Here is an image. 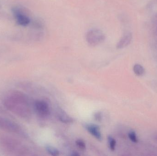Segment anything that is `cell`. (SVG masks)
I'll return each instance as SVG.
<instances>
[{"label":"cell","mask_w":157,"mask_h":156,"mask_svg":"<svg viewBox=\"0 0 157 156\" xmlns=\"http://www.w3.org/2000/svg\"><path fill=\"white\" fill-rule=\"evenodd\" d=\"M3 101L5 107L17 116L28 119L31 115L27 97L22 92L18 91L10 92L5 96Z\"/></svg>","instance_id":"1"},{"label":"cell","mask_w":157,"mask_h":156,"mask_svg":"<svg viewBox=\"0 0 157 156\" xmlns=\"http://www.w3.org/2000/svg\"><path fill=\"white\" fill-rule=\"evenodd\" d=\"M0 149L8 155H25L26 147L20 141L8 136H0Z\"/></svg>","instance_id":"2"},{"label":"cell","mask_w":157,"mask_h":156,"mask_svg":"<svg viewBox=\"0 0 157 156\" xmlns=\"http://www.w3.org/2000/svg\"><path fill=\"white\" fill-rule=\"evenodd\" d=\"M0 129L8 132L25 136L24 131L14 122L0 115Z\"/></svg>","instance_id":"3"},{"label":"cell","mask_w":157,"mask_h":156,"mask_svg":"<svg viewBox=\"0 0 157 156\" xmlns=\"http://www.w3.org/2000/svg\"><path fill=\"white\" fill-rule=\"evenodd\" d=\"M105 40V35L100 30L92 29L87 33L86 40L90 45L95 46L101 44Z\"/></svg>","instance_id":"4"},{"label":"cell","mask_w":157,"mask_h":156,"mask_svg":"<svg viewBox=\"0 0 157 156\" xmlns=\"http://www.w3.org/2000/svg\"><path fill=\"white\" fill-rule=\"evenodd\" d=\"M12 12L18 25L22 26H26L29 24L30 22V18L21 8L18 7H14L12 9Z\"/></svg>","instance_id":"5"},{"label":"cell","mask_w":157,"mask_h":156,"mask_svg":"<svg viewBox=\"0 0 157 156\" xmlns=\"http://www.w3.org/2000/svg\"><path fill=\"white\" fill-rule=\"evenodd\" d=\"M35 109L39 116L45 117L49 114L50 109L47 102L42 100H37L35 103Z\"/></svg>","instance_id":"6"},{"label":"cell","mask_w":157,"mask_h":156,"mask_svg":"<svg viewBox=\"0 0 157 156\" xmlns=\"http://www.w3.org/2000/svg\"><path fill=\"white\" fill-rule=\"evenodd\" d=\"M85 127L88 132L97 140L101 142L102 141V135L98 126L96 125L88 124L86 125Z\"/></svg>","instance_id":"7"},{"label":"cell","mask_w":157,"mask_h":156,"mask_svg":"<svg viewBox=\"0 0 157 156\" xmlns=\"http://www.w3.org/2000/svg\"><path fill=\"white\" fill-rule=\"evenodd\" d=\"M132 38V35L131 33H128L123 36L117 45L118 49H123L130 45Z\"/></svg>","instance_id":"8"},{"label":"cell","mask_w":157,"mask_h":156,"mask_svg":"<svg viewBox=\"0 0 157 156\" xmlns=\"http://www.w3.org/2000/svg\"><path fill=\"white\" fill-rule=\"evenodd\" d=\"M58 117L60 121L65 123H71L73 122V119L63 111H60L59 112Z\"/></svg>","instance_id":"9"},{"label":"cell","mask_w":157,"mask_h":156,"mask_svg":"<svg viewBox=\"0 0 157 156\" xmlns=\"http://www.w3.org/2000/svg\"><path fill=\"white\" fill-rule=\"evenodd\" d=\"M133 71L135 74L138 76H143L145 73V69L142 65L136 64L133 67Z\"/></svg>","instance_id":"10"},{"label":"cell","mask_w":157,"mask_h":156,"mask_svg":"<svg viewBox=\"0 0 157 156\" xmlns=\"http://www.w3.org/2000/svg\"><path fill=\"white\" fill-rule=\"evenodd\" d=\"M46 150L48 154L52 156H56L59 155V152L58 151V149L53 147L48 146L46 147Z\"/></svg>","instance_id":"11"},{"label":"cell","mask_w":157,"mask_h":156,"mask_svg":"<svg viewBox=\"0 0 157 156\" xmlns=\"http://www.w3.org/2000/svg\"><path fill=\"white\" fill-rule=\"evenodd\" d=\"M108 142H109V146L110 150L112 151H114L116 144V142L115 139L113 138L112 136H109V137H108Z\"/></svg>","instance_id":"12"},{"label":"cell","mask_w":157,"mask_h":156,"mask_svg":"<svg viewBox=\"0 0 157 156\" xmlns=\"http://www.w3.org/2000/svg\"><path fill=\"white\" fill-rule=\"evenodd\" d=\"M128 136H129V139L132 142L134 143H138V138H137L136 133L134 131H131L129 132V134H128Z\"/></svg>","instance_id":"13"},{"label":"cell","mask_w":157,"mask_h":156,"mask_svg":"<svg viewBox=\"0 0 157 156\" xmlns=\"http://www.w3.org/2000/svg\"><path fill=\"white\" fill-rule=\"evenodd\" d=\"M76 144L78 148H80L81 150H85L86 148V145L85 142L82 140H77L76 141Z\"/></svg>","instance_id":"14"},{"label":"cell","mask_w":157,"mask_h":156,"mask_svg":"<svg viewBox=\"0 0 157 156\" xmlns=\"http://www.w3.org/2000/svg\"><path fill=\"white\" fill-rule=\"evenodd\" d=\"M95 118H96V120L98 121H100L101 119V115L100 113H97L95 115Z\"/></svg>","instance_id":"15"},{"label":"cell","mask_w":157,"mask_h":156,"mask_svg":"<svg viewBox=\"0 0 157 156\" xmlns=\"http://www.w3.org/2000/svg\"><path fill=\"white\" fill-rule=\"evenodd\" d=\"M71 155L73 156H77L79 155V154H78L77 152H72V153L71 154Z\"/></svg>","instance_id":"16"},{"label":"cell","mask_w":157,"mask_h":156,"mask_svg":"<svg viewBox=\"0 0 157 156\" xmlns=\"http://www.w3.org/2000/svg\"><path fill=\"white\" fill-rule=\"evenodd\" d=\"M155 20L156 23V24H157V14L156 15L155 18Z\"/></svg>","instance_id":"17"}]
</instances>
